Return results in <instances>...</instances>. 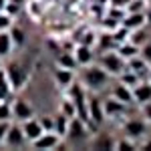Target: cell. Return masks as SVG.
<instances>
[{
	"label": "cell",
	"mask_w": 151,
	"mask_h": 151,
	"mask_svg": "<svg viewBox=\"0 0 151 151\" xmlns=\"http://www.w3.org/2000/svg\"><path fill=\"white\" fill-rule=\"evenodd\" d=\"M115 147H117V149H135V143L129 141V139H121V141H117V143H115Z\"/></svg>",
	"instance_id": "cell-36"
},
{
	"label": "cell",
	"mask_w": 151,
	"mask_h": 151,
	"mask_svg": "<svg viewBox=\"0 0 151 151\" xmlns=\"http://www.w3.org/2000/svg\"><path fill=\"white\" fill-rule=\"evenodd\" d=\"M117 55L123 58V60H129V58H133V57L139 55V47H135L133 42L125 40V42H121V45L117 47Z\"/></svg>",
	"instance_id": "cell-15"
},
{
	"label": "cell",
	"mask_w": 151,
	"mask_h": 151,
	"mask_svg": "<svg viewBox=\"0 0 151 151\" xmlns=\"http://www.w3.org/2000/svg\"><path fill=\"white\" fill-rule=\"evenodd\" d=\"M143 113H145V117H147V121L151 123V101L149 103H143Z\"/></svg>",
	"instance_id": "cell-38"
},
{
	"label": "cell",
	"mask_w": 151,
	"mask_h": 151,
	"mask_svg": "<svg viewBox=\"0 0 151 151\" xmlns=\"http://www.w3.org/2000/svg\"><path fill=\"white\" fill-rule=\"evenodd\" d=\"M10 26H12V16L2 10L0 12V30H8Z\"/></svg>",
	"instance_id": "cell-32"
},
{
	"label": "cell",
	"mask_w": 151,
	"mask_h": 151,
	"mask_svg": "<svg viewBox=\"0 0 151 151\" xmlns=\"http://www.w3.org/2000/svg\"><path fill=\"white\" fill-rule=\"evenodd\" d=\"M127 63H129V70L137 73L139 77H141V75H145V73H147V69H149V65H147V63H145L139 55H137V57H133V58H129Z\"/></svg>",
	"instance_id": "cell-17"
},
{
	"label": "cell",
	"mask_w": 151,
	"mask_h": 151,
	"mask_svg": "<svg viewBox=\"0 0 151 151\" xmlns=\"http://www.w3.org/2000/svg\"><path fill=\"white\" fill-rule=\"evenodd\" d=\"M85 135H87V123L81 121L79 117L69 119V127H67L65 137H69L70 141H79V139H85Z\"/></svg>",
	"instance_id": "cell-5"
},
{
	"label": "cell",
	"mask_w": 151,
	"mask_h": 151,
	"mask_svg": "<svg viewBox=\"0 0 151 151\" xmlns=\"http://www.w3.org/2000/svg\"><path fill=\"white\" fill-rule=\"evenodd\" d=\"M127 105H123L121 101H117L115 97L113 99H107L103 101V109H105V115H115V113H121Z\"/></svg>",
	"instance_id": "cell-18"
},
{
	"label": "cell",
	"mask_w": 151,
	"mask_h": 151,
	"mask_svg": "<svg viewBox=\"0 0 151 151\" xmlns=\"http://www.w3.org/2000/svg\"><path fill=\"white\" fill-rule=\"evenodd\" d=\"M8 127H10V121H0V143H4V137H6Z\"/></svg>",
	"instance_id": "cell-37"
},
{
	"label": "cell",
	"mask_w": 151,
	"mask_h": 151,
	"mask_svg": "<svg viewBox=\"0 0 151 151\" xmlns=\"http://www.w3.org/2000/svg\"><path fill=\"white\" fill-rule=\"evenodd\" d=\"M55 77H57V83L60 85V87H69L70 83L75 81V70H70V69H60L55 73Z\"/></svg>",
	"instance_id": "cell-16"
},
{
	"label": "cell",
	"mask_w": 151,
	"mask_h": 151,
	"mask_svg": "<svg viewBox=\"0 0 151 151\" xmlns=\"http://www.w3.org/2000/svg\"><path fill=\"white\" fill-rule=\"evenodd\" d=\"M67 127H69V117H65L63 113L55 117V127H52V131L57 133L60 139L67 135Z\"/></svg>",
	"instance_id": "cell-21"
},
{
	"label": "cell",
	"mask_w": 151,
	"mask_h": 151,
	"mask_svg": "<svg viewBox=\"0 0 151 151\" xmlns=\"http://www.w3.org/2000/svg\"><path fill=\"white\" fill-rule=\"evenodd\" d=\"M145 75H147V83H151V69H147V73H145Z\"/></svg>",
	"instance_id": "cell-42"
},
{
	"label": "cell",
	"mask_w": 151,
	"mask_h": 151,
	"mask_svg": "<svg viewBox=\"0 0 151 151\" xmlns=\"http://www.w3.org/2000/svg\"><path fill=\"white\" fill-rule=\"evenodd\" d=\"M83 83H85L89 89L99 91V89H103L105 85L109 83V75H107L99 65H97V67H89V65H87V70L83 73Z\"/></svg>",
	"instance_id": "cell-2"
},
{
	"label": "cell",
	"mask_w": 151,
	"mask_h": 151,
	"mask_svg": "<svg viewBox=\"0 0 151 151\" xmlns=\"http://www.w3.org/2000/svg\"><path fill=\"white\" fill-rule=\"evenodd\" d=\"M38 123H40V127L45 131H52V127H55V119L52 117H40Z\"/></svg>",
	"instance_id": "cell-34"
},
{
	"label": "cell",
	"mask_w": 151,
	"mask_h": 151,
	"mask_svg": "<svg viewBox=\"0 0 151 151\" xmlns=\"http://www.w3.org/2000/svg\"><path fill=\"white\" fill-rule=\"evenodd\" d=\"M121 26H125L127 30H135V28H143L147 24V16L145 12H125V16L121 18Z\"/></svg>",
	"instance_id": "cell-4"
},
{
	"label": "cell",
	"mask_w": 151,
	"mask_h": 151,
	"mask_svg": "<svg viewBox=\"0 0 151 151\" xmlns=\"http://www.w3.org/2000/svg\"><path fill=\"white\" fill-rule=\"evenodd\" d=\"M24 141H26V137H24V133H22V127L10 123V127L6 131V137H4V143L8 147H22Z\"/></svg>",
	"instance_id": "cell-6"
},
{
	"label": "cell",
	"mask_w": 151,
	"mask_h": 151,
	"mask_svg": "<svg viewBox=\"0 0 151 151\" xmlns=\"http://www.w3.org/2000/svg\"><path fill=\"white\" fill-rule=\"evenodd\" d=\"M95 4H101V6H105V4H109V0H95Z\"/></svg>",
	"instance_id": "cell-40"
},
{
	"label": "cell",
	"mask_w": 151,
	"mask_h": 151,
	"mask_svg": "<svg viewBox=\"0 0 151 151\" xmlns=\"http://www.w3.org/2000/svg\"><path fill=\"white\" fill-rule=\"evenodd\" d=\"M129 32H131V30H127L125 26H121V24H119V26H117L115 30L111 32V36H113V40H115L117 45H121V42L129 40Z\"/></svg>",
	"instance_id": "cell-26"
},
{
	"label": "cell",
	"mask_w": 151,
	"mask_h": 151,
	"mask_svg": "<svg viewBox=\"0 0 151 151\" xmlns=\"http://www.w3.org/2000/svg\"><path fill=\"white\" fill-rule=\"evenodd\" d=\"M6 77H8V83H10L12 89L22 87V83L26 81V75H24L22 67H20V65H16V63H12L10 67L6 69Z\"/></svg>",
	"instance_id": "cell-10"
},
{
	"label": "cell",
	"mask_w": 151,
	"mask_h": 151,
	"mask_svg": "<svg viewBox=\"0 0 151 151\" xmlns=\"http://www.w3.org/2000/svg\"><path fill=\"white\" fill-rule=\"evenodd\" d=\"M129 42H133L135 47L145 45V42H147V32H145L143 28H135V30H131V32H129Z\"/></svg>",
	"instance_id": "cell-22"
},
{
	"label": "cell",
	"mask_w": 151,
	"mask_h": 151,
	"mask_svg": "<svg viewBox=\"0 0 151 151\" xmlns=\"http://www.w3.org/2000/svg\"><path fill=\"white\" fill-rule=\"evenodd\" d=\"M58 141H60V137L55 131H45L40 137H36L32 141V145H35V149H55L58 145Z\"/></svg>",
	"instance_id": "cell-7"
},
{
	"label": "cell",
	"mask_w": 151,
	"mask_h": 151,
	"mask_svg": "<svg viewBox=\"0 0 151 151\" xmlns=\"http://www.w3.org/2000/svg\"><path fill=\"white\" fill-rule=\"evenodd\" d=\"M149 16H151V14H149Z\"/></svg>",
	"instance_id": "cell-44"
},
{
	"label": "cell",
	"mask_w": 151,
	"mask_h": 151,
	"mask_svg": "<svg viewBox=\"0 0 151 151\" xmlns=\"http://www.w3.org/2000/svg\"><path fill=\"white\" fill-rule=\"evenodd\" d=\"M139 57L143 58L147 65H151V42H145V45L139 47Z\"/></svg>",
	"instance_id": "cell-31"
},
{
	"label": "cell",
	"mask_w": 151,
	"mask_h": 151,
	"mask_svg": "<svg viewBox=\"0 0 151 151\" xmlns=\"http://www.w3.org/2000/svg\"><path fill=\"white\" fill-rule=\"evenodd\" d=\"M87 109H89V121H93L95 125H101L105 121V109H103V103L99 97H91L87 101Z\"/></svg>",
	"instance_id": "cell-3"
},
{
	"label": "cell",
	"mask_w": 151,
	"mask_h": 151,
	"mask_svg": "<svg viewBox=\"0 0 151 151\" xmlns=\"http://www.w3.org/2000/svg\"><path fill=\"white\" fill-rule=\"evenodd\" d=\"M10 83H8V77H6V73L4 70H0V99H4L6 95L10 93Z\"/></svg>",
	"instance_id": "cell-28"
},
{
	"label": "cell",
	"mask_w": 151,
	"mask_h": 151,
	"mask_svg": "<svg viewBox=\"0 0 151 151\" xmlns=\"http://www.w3.org/2000/svg\"><path fill=\"white\" fill-rule=\"evenodd\" d=\"M60 113L65 117H69V119H73V117H77V109H75V103L73 101H63V105H60Z\"/></svg>",
	"instance_id": "cell-27"
},
{
	"label": "cell",
	"mask_w": 151,
	"mask_h": 151,
	"mask_svg": "<svg viewBox=\"0 0 151 151\" xmlns=\"http://www.w3.org/2000/svg\"><path fill=\"white\" fill-rule=\"evenodd\" d=\"M129 0H109V6H119V8H125Z\"/></svg>",
	"instance_id": "cell-39"
},
{
	"label": "cell",
	"mask_w": 151,
	"mask_h": 151,
	"mask_svg": "<svg viewBox=\"0 0 151 151\" xmlns=\"http://www.w3.org/2000/svg\"><path fill=\"white\" fill-rule=\"evenodd\" d=\"M12 40H10V35L8 30H0V57H8L12 52Z\"/></svg>",
	"instance_id": "cell-20"
},
{
	"label": "cell",
	"mask_w": 151,
	"mask_h": 151,
	"mask_svg": "<svg viewBox=\"0 0 151 151\" xmlns=\"http://www.w3.org/2000/svg\"><path fill=\"white\" fill-rule=\"evenodd\" d=\"M109 16L121 22V18L125 16V8H119V6H111V8H109Z\"/></svg>",
	"instance_id": "cell-33"
},
{
	"label": "cell",
	"mask_w": 151,
	"mask_h": 151,
	"mask_svg": "<svg viewBox=\"0 0 151 151\" xmlns=\"http://www.w3.org/2000/svg\"><path fill=\"white\" fill-rule=\"evenodd\" d=\"M12 119V105L0 103V121H10Z\"/></svg>",
	"instance_id": "cell-30"
},
{
	"label": "cell",
	"mask_w": 151,
	"mask_h": 151,
	"mask_svg": "<svg viewBox=\"0 0 151 151\" xmlns=\"http://www.w3.org/2000/svg\"><path fill=\"white\" fill-rule=\"evenodd\" d=\"M131 93H133V99H135V103H149L151 101V83H137L133 89H131Z\"/></svg>",
	"instance_id": "cell-11"
},
{
	"label": "cell",
	"mask_w": 151,
	"mask_h": 151,
	"mask_svg": "<svg viewBox=\"0 0 151 151\" xmlns=\"http://www.w3.org/2000/svg\"><path fill=\"white\" fill-rule=\"evenodd\" d=\"M97 42L101 45V48H103V50H111V48H117V47H119L115 40H113L111 32H103V35H101V38H97Z\"/></svg>",
	"instance_id": "cell-25"
},
{
	"label": "cell",
	"mask_w": 151,
	"mask_h": 151,
	"mask_svg": "<svg viewBox=\"0 0 151 151\" xmlns=\"http://www.w3.org/2000/svg\"><path fill=\"white\" fill-rule=\"evenodd\" d=\"M143 8H145L143 0H129L125 4V12H143Z\"/></svg>",
	"instance_id": "cell-29"
},
{
	"label": "cell",
	"mask_w": 151,
	"mask_h": 151,
	"mask_svg": "<svg viewBox=\"0 0 151 151\" xmlns=\"http://www.w3.org/2000/svg\"><path fill=\"white\" fill-rule=\"evenodd\" d=\"M143 147H145V149H151V141H147V143H145Z\"/></svg>",
	"instance_id": "cell-43"
},
{
	"label": "cell",
	"mask_w": 151,
	"mask_h": 151,
	"mask_svg": "<svg viewBox=\"0 0 151 151\" xmlns=\"http://www.w3.org/2000/svg\"><path fill=\"white\" fill-rule=\"evenodd\" d=\"M58 65H60L63 69H70V70H75L79 67L77 60H75V57H73V52H60V55H58Z\"/></svg>",
	"instance_id": "cell-23"
},
{
	"label": "cell",
	"mask_w": 151,
	"mask_h": 151,
	"mask_svg": "<svg viewBox=\"0 0 151 151\" xmlns=\"http://www.w3.org/2000/svg\"><path fill=\"white\" fill-rule=\"evenodd\" d=\"M113 97H115L117 101H121L123 105H133L135 103L131 89H129L127 85H123V83H119L117 87H113Z\"/></svg>",
	"instance_id": "cell-14"
},
{
	"label": "cell",
	"mask_w": 151,
	"mask_h": 151,
	"mask_svg": "<svg viewBox=\"0 0 151 151\" xmlns=\"http://www.w3.org/2000/svg\"><path fill=\"white\" fill-rule=\"evenodd\" d=\"M12 117H16V119H20V121H26V119L35 117V109L28 105V101L16 99L14 105H12Z\"/></svg>",
	"instance_id": "cell-9"
},
{
	"label": "cell",
	"mask_w": 151,
	"mask_h": 151,
	"mask_svg": "<svg viewBox=\"0 0 151 151\" xmlns=\"http://www.w3.org/2000/svg\"><path fill=\"white\" fill-rule=\"evenodd\" d=\"M125 69H127V67H125ZM119 77H121V83H123V85H127V87H131V85L135 87V85L141 81L139 75H137V73H133V70H129V69H127V70H123Z\"/></svg>",
	"instance_id": "cell-24"
},
{
	"label": "cell",
	"mask_w": 151,
	"mask_h": 151,
	"mask_svg": "<svg viewBox=\"0 0 151 151\" xmlns=\"http://www.w3.org/2000/svg\"><path fill=\"white\" fill-rule=\"evenodd\" d=\"M73 57H75V60H77L79 67H81V65L87 67V65L93 63V50H91V47H87V45H79V47L75 48Z\"/></svg>",
	"instance_id": "cell-12"
},
{
	"label": "cell",
	"mask_w": 151,
	"mask_h": 151,
	"mask_svg": "<svg viewBox=\"0 0 151 151\" xmlns=\"http://www.w3.org/2000/svg\"><path fill=\"white\" fill-rule=\"evenodd\" d=\"M4 6H6V0H0V12L4 10Z\"/></svg>",
	"instance_id": "cell-41"
},
{
	"label": "cell",
	"mask_w": 151,
	"mask_h": 151,
	"mask_svg": "<svg viewBox=\"0 0 151 151\" xmlns=\"http://www.w3.org/2000/svg\"><path fill=\"white\" fill-rule=\"evenodd\" d=\"M99 67L111 77V75H121L125 70V60L117 55V50H105V55H101L99 58Z\"/></svg>",
	"instance_id": "cell-1"
},
{
	"label": "cell",
	"mask_w": 151,
	"mask_h": 151,
	"mask_svg": "<svg viewBox=\"0 0 151 151\" xmlns=\"http://www.w3.org/2000/svg\"><path fill=\"white\" fill-rule=\"evenodd\" d=\"M145 131H147V127H145V123L139 121V119H131V121H127V125H125V135H127L129 139H137L141 135H145Z\"/></svg>",
	"instance_id": "cell-13"
},
{
	"label": "cell",
	"mask_w": 151,
	"mask_h": 151,
	"mask_svg": "<svg viewBox=\"0 0 151 151\" xmlns=\"http://www.w3.org/2000/svg\"><path fill=\"white\" fill-rule=\"evenodd\" d=\"M95 42H97V36L91 32V30H87L85 35H83V38H81V45H87V47H93Z\"/></svg>",
	"instance_id": "cell-35"
},
{
	"label": "cell",
	"mask_w": 151,
	"mask_h": 151,
	"mask_svg": "<svg viewBox=\"0 0 151 151\" xmlns=\"http://www.w3.org/2000/svg\"><path fill=\"white\" fill-rule=\"evenodd\" d=\"M22 133H24V137H26V141H35L36 137H40V135L45 133V129L40 127L38 119L30 117V119L22 121Z\"/></svg>",
	"instance_id": "cell-8"
},
{
	"label": "cell",
	"mask_w": 151,
	"mask_h": 151,
	"mask_svg": "<svg viewBox=\"0 0 151 151\" xmlns=\"http://www.w3.org/2000/svg\"><path fill=\"white\" fill-rule=\"evenodd\" d=\"M8 35H10V40L14 47H22L26 42V32H24L20 26H10L8 28Z\"/></svg>",
	"instance_id": "cell-19"
}]
</instances>
